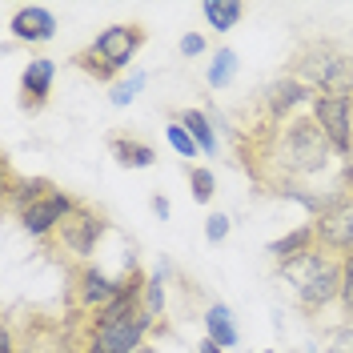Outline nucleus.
I'll return each instance as SVG.
<instances>
[{
	"label": "nucleus",
	"instance_id": "obj_1",
	"mask_svg": "<svg viewBox=\"0 0 353 353\" xmlns=\"http://www.w3.org/2000/svg\"><path fill=\"white\" fill-rule=\"evenodd\" d=\"M229 141H233L237 169L265 197H281L293 185H305L313 176H321L337 157L321 125L313 121V112L309 117L301 112L285 125H273L249 101L233 112Z\"/></svg>",
	"mask_w": 353,
	"mask_h": 353
},
{
	"label": "nucleus",
	"instance_id": "obj_2",
	"mask_svg": "<svg viewBox=\"0 0 353 353\" xmlns=\"http://www.w3.org/2000/svg\"><path fill=\"white\" fill-rule=\"evenodd\" d=\"M285 72L321 97L353 101V52L333 37H305L289 52Z\"/></svg>",
	"mask_w": 353,
	"mask_h": 353
},
{
	"label": "nucleus",
	"instance_id": "obj_3",
	"mask_svg": "<svg viewBox=\"0 0 353 353\" xmlns=\"http://www.w3.org/2000/svg\"><path fill=\"white\" fill-rule=\"evenodd\" d=\"M109 229H112L109 209L97 205V201H88V197H81L77 209L57 225V233H52L48 241H41V249L48 253V261L61 265V273H68V269H77V265L92 261V253L101 249V241H105Z\"/></svg>",
	"mask_w": 353,
	"mask_h": 353
},
{
	"label": "nucleus",
	"instance_id": "obj_4",
	"mask_svg": "<svg viewBox=\"0 0 353 353\" xmlns=\"http://www.w3.org/2000/svg\"><path fill=\"white\" fill-rule=\"evenodd\" d=\"M145 44H149V28L141 21L109 24L92 44L77 48L68 65L77 68V72H85V77H92L97 85H112V81L132 65V57H137Z\"/></svg>",
	"mask_w": 353,
	"mask_h": 353
},
{
	"label": "nucleus",
	"instance_id": "obj_5",
	"mask_svg": "<svg viewBox=\"0 0 353 353\" xmlns=\"http://www.w3.org/2000/svg\"><path fill=\"white\" fill-rule=\"evenodd\" d=\"M281 277L293 281V297H297V309L305 317H317L321 309H330L333 301H341V257L337 253H309L305 261L281 269Z\"/></svg>",
	"mask_w": 353,
	"mask_h": 353
},
{
	"label": "nucleus",
	"instance_id": "obj_6",
	"mask_svg": "<svg viewBox=\"0 0 353 353\" xmlns=\"http://www.w3.org/2000/svg\"><path fill=\"white\" fill-rule=\"evenodd\" d=\"M253 109L261 112L265 121H273V125H285V121H293V117H301V105H313V88L301 85L297 77H289V72H281V77H273L269 85L249 101Z\"/></svg>",
	"mask_w": 353,
	"mask_h": 353
},
{
	"label": "nucleus",
	"instance_id": "obj_7",
	"mask_svg": "<svg viewBox=\"0 0 353 353\" xmlns=\"http://www.w3.org/2000/svg\"><path fill=\"white\" fill-rule=\"evenodd\" d=\"M313 229H317V241L325 253H337V257L353 253V201L330 189L325 209L313 217Z\"/></svg>",
	"mask_w": 353,
	"mask_h": 353
},
{
	"label": "nucleus",
	"instance_id": "obj_8",
	"mask_svg": "<svg viewBox=\"0 0 353 353\" xmlns=\"http://www.w3.org/2000/svg\"><path fill=\"white\" fill-rule=\"evenodd\" d=\"M309 109L325 132V141L333 145V153L341 157V165H353V101H333V97L313 92Z\"/></svg>",
	"mask_w": 353,
	"mask_h": 353
},
{
	"label": "nucleus",
	"instance_id": "obj_9",
	"mask_svg": "<svg viewBox=\"0 0 353 353\" xmlns=\"http://www.w3.org/2000/svg\"><path fill=\"white\" fill-rule=\"evenodd\" d=\"M77 201H81V197H72V193H65V189L57 185L52 193H44L41 201H32L17 221H21V229L32 237V241H48V237L57 233V225L77 209Z\"/></svg>",
	"mask_w": 353,
	"mask_h": 353
},
{
	"label": "nucleus",
	"instance_id": "obj_10",
	"mask_svg": "<svg viewBox=\"0 0 353 353\" xmlns=\"http://www.w3.org/2000/svg\"><path fill=\"white\" fill-rule=\"evenodd\" d=\"M52 189H57V181H48V176H21L8 157L0 161V201H4V213L21 217L32 201H41Z\"/></svg>",
	"mask_w": 353,
	"mask_h": 353
},
{
	"label": "nucleus",
	"instance_id": "obj_11",
	"mask_svg": "<svg viewBox=\"0 0 353 353\" xmlns=\"http://www.w3.org/2000/svg\"><path fill=\"white\" fill-rule=\"evenodd\" d=\"M52 81H57V65L48 57H32L21 72V109L24 112H44L52 101Z\"/></svg>",
	"mask_w": 353,
	"mask_h": 353
},
{
	"label": "nucleus",
	"instance_id": "obj_12",
	"mask_svg": "<svg viewBox=\"0 0 353 353\" xmlns=\"http://www.w3.org/2000/svg\"><path fill=\"white\" fill-rule=\"evenodd\" d=\"M321 249V241H317V229H313V221H305V225H297V229H289L285 237H277V241H269V257H273V265H277V273L281 269H289V265L305 261L309 253H317Z\"/></svg>",
	"mask_w": 353,
	"mask_h": 353
},
{
	"label": "nucleus",
	"instance_id": "obj_13",
	"mask_svg": "<svg viewBox=\"0 0 353 353\" xmlns=\"http://www.w3.org/2000/svg\"><path fill=\"white\" fill-rule=\"evenodd\" d=\"M12 37L24 44H44L57 37V17L44 8V4H24V8H17L12 12Z\"/></svg>",
	"mask_w": 353,
	"mask_h": 353
},
{
	"label": "nucleus",
	"instance_id": "obj_14",
	"mask_svg": "<svg viewBox=\"0 0 353 353\" xmlns=\"http://www.w3.org/2000/svg\"><path fill=\"white\" fill-rule=\"evenodd\" d=\"M105 145H109V153L117 157L121 169H153L157 165V149L149 145V141H141L137 132L112 129L109 137H105Z\"/></svg>",
	"mask_w": 353,
	"mask_h": 353
},
{
	"label": "nucleus",
	"instance_id": "obj_15",
	"mask_svg": "<svg viewBox=\"0 0 353 353\" xmlns=\"http://www.w3.org/2000/svg\"><path fill=\"white\" fill-rule=\"evenodd\" d=\"M169 121L185 125L189 137L201 145V153H205V157L217 153V121H213L205 109H169Z\"/></svg>",
	"mask_w": 353,
	"mask_h": 353
},
{
	"label": "nucleus",
	"instance_id": "obj_16",
	"mask_svg": "<svg viewBox=\"0 0 353 353\" xmlns=\"http://www.w3.org/2000/svg\"><path fill=\"white\" fill-rule=\"evenodd\" d=\"M201 321H205V337H213L221 350H233V345H237V325H233V313H229V305L209 301Z\"/></svg>",
	"mask_w": 353,
	"mask_h": 353
},
{
	"label": "nucleus",
	"instance_id": "obj_17",
	"mask_svg": "<svg viewBox=\"0 0 353 353\" xmlns=\"http://www.w3.org/2000/svg\"><path fill=\"white\" fill-rule=\"evenodd\" d=\"M201 12H205L209 28H217V32H229V28H237V24H241L245 4H233V0H229V4H217V0H213V4H205Z\"/></svg>",
	"mask_w": 353,
	"mask_h": 353
},
{
	"label": "nucleus",
	"instance_id": "obj_18",
	"mask_svg": "<svg viewBox=\"0 0 353 353\" xmlns=\"http://www.w3.org/2000/svg\"><path fill=\"white\" fill-rule=\"evenodd\" d=\"M185 176H189V193H193V201H197V205H209L213 193H217V176L209 173L205 165H189Z\"/></svg>",
	"mask_w": 353,
	"mask_h": 353
},
{
	"label": "nucleus",
	"instance_id": "obj_19",
	"mask_svg": "<svg viewBox=\"0 0 353 353\" xmlns=\"http://www.w3.org/2000/svg\"><path fill=\"white\" fill-rule=\"evenodd\" d=\"M237 77V52L233 48H221L217 57H213V65H209V88H225L229 81Z\"/></svg>",
	"mask_w": 353,
	"mask_h": 353
},
{
	"label": "nucleus",
	"instance_id": "obj_20",
	"mask_svg": "<svg viewBox=\"0 0 353 353\" xmlns=\"http://www.w3.org/2000/svg\"><path fill=\"white\" fill-rule=\"evenodd\" d=\"M165 137H169V145H173L181 157H197L201 153V145L189 137V129H185V125H176V121H169V125H165Z\"/></svg>",
	"mask_w": 353,
	"mask_h": 353
},
{
	"label": "nucleus",
	"instance_id": "obj_21",
	"mask_svg": "<svg viewBox=\"0 0 353 353\" xmlns=\"http://www.w3.org/2000/svg\"><path fill=\"white\" fill-rule=\"evenodd\" d=\"M341 309L345 317H353V253L341 257Z\"/></svg>",
	"mask_w": 353,
	"mask_h": 353
},
{
	"label": "nucleus",
	"instance_id": "obj_22",
	"mask_svg": "<svg viewBox=\"0 0 353 353\" xmlns=\"http://www.w3.org/2000/svg\"><path fill=\"white\" fill-rule=\"evenodd\" d=\"M225 237H229V217H225V213H209V217H205V241L221 245Z\"/></svg>",
	"mask_w": 353,
	"mask_h": 353
},
{
	"label": "nucleus",
	"instance_id": "obj_23",
	"mask_svg": "<svg viewBox=\"0 0 353 353\" xmlns=\"http://www.w3.org/2000/svg\"><path fill=\"white\" fill-rule=\"evenodd\" d=\"M141 85H145V77H141V72H132L125 85H117V88L109 92V101H112V105H129L132 97H137V88H141Z\"/></svg>",
	"mask_w": 353,
	"mask_h": 353
},
{
	"label": "nucleus",
	"instance_id": "obj_24",
	"mask_svg": "<svg viewBox=\"0 0 353 353\" xmlns=\"http://www.w3.org/2000/svg\"><path fill=\"white\" fill-rule=\"evenodd\" d=\"M325 353H353V325H341V330L333 333Z\"/></svg>",
	"mask_w": 353,
	"mask_h": 353
},
{
	"label": "nucleus",
	"instance_id": "obj_25",
	"mask_svg": "<svg viewBox=\"0 0 353 353\" xmlns=\"http://www.w3.org/2000/svg\"><path fill=\"white\" fill-rule=\"evenodd\" d=\"M333 193H341V197L353 201V165H341L337 176H333Z\"/></svg>",
	"mask_w": 353,
	"mask_h": 353
},
{
	"label": "nucleus",
	"instance_id": "obj_26",
	"mask_svg": "<svg viewBox=\"0 0 353 353\" xmlns=\"http://www.w3.org/2000/svg\"><path fill=\"white\" fill-rule=\"evenodd\" d=\"M176 48H181V57H201V52H205V37H201V32H185Z\"/></svg>",
	"mask_w": 353,
	"mask_h": 353
},
{
	"label": "nucleus",
	"instance_id": "obj_27",
	"mask_svg": "<svg viewBox=\"0 0 353 353\" xmlns=\"http://www.w3.org/2000/svg\"><path fill=\"white\" fill-rule=\"evenodd\" d=\"M153 213H157L161 221H169V213H173V205H169V197H161V193H157V197H153Z\"/></svg>",
	"mask_w": 353,
	"mask_h": 353
},
{
	"label": "nucleus",
	"instance_id": "obj_28",
	"mask_svg": "<svg viewBox=\"0 0 353 353\" xmlns=\"http://www.w3.org/2000/svg\"><path fill=\"white\" fill-rule=\"evenodd\" d=\"M197 353H225V350H221V345H217V341H213V337H201Z\"/></svg>",
	"mask_w": 353,
	"mask_h": 353
},
{
	"label": "nucleus",
	"instance_id": "obj_29",
	"mask_svg": "<svg viewBox=\"0 0 353 353\" xmlns=\"http://www.w3.org/2000/svg\"><path fill=\"white\" fill-rule=\"evenodd\" d=\"M141 353H161V350H157V345H145V350H141Z\"/></svg>",
	"mask_w": 353,
	"mask_h": 353
},
{
	"label": "nucleus",
	"instance_id": "obj_30",
	"mask_svg": "<svg viewBox=\"0 0 353 353\" xmlns=\"http://www.w3.org/2000/svg\"><path fill=\"white\" fill-rule=\"evenodd\" d=\"M265 353H273V350H265Z\"/></svg>",
	"mask_w": 353,
	"mask_h": 353
}]
</instances>
